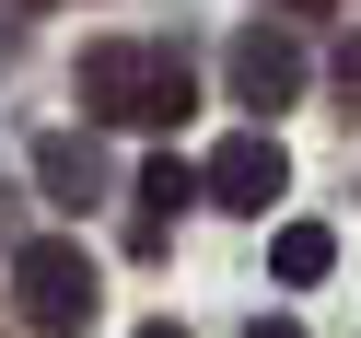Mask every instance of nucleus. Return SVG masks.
<instances>
[{
  "label": "nucleus",
  "instance_id": "6",
  "mask_svg": "<svg viewBox=\"0 0 361 338\" xmlns=\"http://www.w3.org/2000/svg\"><path fill=\"white\" fill-rule=\"evenodd\" d=\"M187 198H210V164H175V152H152V164H140V222H128V245L152 257V245H164V222L187 210Z\"/></svg>",
  "mask_w": 361,
  "mask_h": 338
},
{
  "label": "nucleus",
  "instance_id": "4",
  "mask_svg": "<svg viewBox=\"0 0 361 338\" xmlns=\"http://www.w3.org/2000/svg\"><path fill=\"white\" fill-rule=\"evenodd\" d=\"M291 187V152L268 140V128H233V140L210 152V210H245V222H268V198Z\"/></svg>",
  "mask_w": 361,
  "mask_h": 338
},
{
  "label": "nucleus",
  "instance_id": "3",
  "mask_svg": "<svg viewBox=\"0 0 361 338\" xmlns=\"http://www.w3.org/2000/svg\"><path fill=\"white\" fill-rule=\"evenodd\" d=\"M221 82H233V105L280 117V105L314 82V59H303V35H280V24H245V35H233V59H221Z\"/></svg>",
  "mask_w": 361,
  "mask_h": 338
},
{
  "label": "nucleus",
  "instance_id": "5",
  "mask_svg": "<svg viewBox=\"0 0 361 338\" xmlns=\"http://www.w3.org/2000/svg\"><path fill=\"white\" fill-rule=\"evenodd\" d=\"M35 187H47L59 210H94L105 198V152L82 140V128H47V140H35Z\"/></svg>",
  "mask_w": 361,
  "mask_h": 338
},
{
  "label": "nucleus",
  "instance_id": "12",
  "mask_svg": "<svg viewBox=\"0 0 361 338\" xmlns=\"http://www.w3.org/2000/svg\"><path fill=\"white\" fill-rule=\"evenodd\" d=\"M35 12H59V0H35Z\"/></svg>",
  "mask_w": 361,
  "mask_h": 338
},
{
  "label": "nucleus",
  "instance_id": "2",
  "mask_svg": "<svg viewBox=\"0 0 361 338\" xmlns=\"http://www.w3.org/2000/svg\"><path fill=\"white\" fill-rule=\"evenodd\" d=\"M12 315H24L35 338H82L105 315V268H94V245L82 234H35V245H12Z\"/></svg>",
  "mask_w": 361,
  "mask_h": 338
},
{
  "label": "nucleus",
  "instance_id": "9",
  "mask_svg": "<svg viewBox=\"0 0 361 338\" xmlns=\"http://www.w3.org/2000/svg\"><path fill=\"white\" fill-rule=\"evenodd\" d=\"M245 338H303V327H291V315H257V327H245Z\"/></svg>",
  "mask_w": 361,
  "mask_h": 338
},
{
  "label": "nucleus",
  "instance_id": "7",
  "mask_svg": "<svg viewBox=\"0 0 361 338\" xmlns=\"http://www.w3.org/2000/svg\"><path fill=\"white\" fill-rule=\"evenodd\" d=\"M268 268H280L291 291L326 280V268H338V234H326V222H280V234H268Z\"/></svg>",
  "mask_w": 361,
  "mask_h": 338
},
{
  "label": "nucleus",
  "instance_id": "10",
  "mask_svg": "<svg viewBox=\"0 0 361 338\" xmlns=\"http://www.w3.org/2000/svg\"><path fill=\"white\" fill-rule=\"evenodd\" d=\"M268 12H338V0H268Z\"/></svg>",
  "mask_w": 361,
  "mask_h": 338
},
{
  "label": "nucleus",
  "instance_id": "1",
  "mask_svg": "<svg viewBox=\"0 0 361 338\" xmlns=\"http://www.w3.org/2000/svg\"><path fill=\"white\" fill-rule=\"evenodd\" d=\"M71 94H82L94 128H175V117L198 105V71H187L175 47H152V35H105V47H82Z\"/></svg>",
  "mask_w": 361,
  "mask_h": 338
},
{
  "label": "nucleus",
  "instance_id": "11",
  "mask_svg": "<svg viewBox=\"0 0 361 338\" xmlns=\"http://www.w3.org/2000/svg\"><path fill=\"white\" fill-rule=\"evenodd\" d=\"M140 338H187V327H175V315H152V327H140Z\"/></svg>",
  "mask_w": 361,
  "mask_h": 338
},
{
  "label": "nucleus",
  "instance_id": "8",
  "mask_svg": "<svg viewBox=\"0 0 361 338\" xmlns=\"http://www.w3.org/2000/svg\"><path fill=\"white\" fill-rule=\"evenodd\" d=\"M326 71H338V94H350V105H361V35H350V47H338V59H326Z\"/></svg>",
  "mask_w": 361,
  "mask_h": 338
}]
</instances>
